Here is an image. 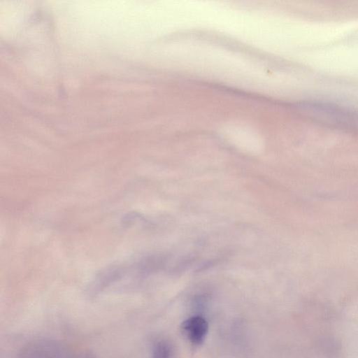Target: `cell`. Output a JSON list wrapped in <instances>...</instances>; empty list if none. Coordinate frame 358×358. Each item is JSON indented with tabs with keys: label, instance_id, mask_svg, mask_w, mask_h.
I'll list each match as a JSON object with an SVG mask.
<instances>
[{
	"label": "cell",
	"instance_id": "cell-1",
	"mask_svg": "<svg viewBox=\"0 0 358 358\" xmlns=\"http://www.w3.org/2000/svg\"><path fill=\"white\" fill-rule=\"evenodd\" d=\"M19 358H89L73 355L64 346L50 341H38L27 345Z\"/></svg>",
	"mask_w": 358,
	"mask_h": 358
},
{
	"label": "cell",
	"instance_id": "cell-2",
	"mask_svg": "<svg viewBox=\"0 0 358 358\" xmlns=\"http://www.w3.org/2000/svg\"><path fill=\"white\" fill-rule=\"evenodd\" d=\"M208 323L200 315L192 316L180 324L182 334L194 345H201L208 333Z\"/></svg>",
	"mask_w": 358,
	"mask_h": 358
},
{
	"label": "cell",
	"instance_id": "cell-3",
	"mask_svg": "<svg viewBox=\"0 0 358 358\" xmlns=\"http://www.w3.org/2000/svg\"><path fill=\"white\" fill-rule=\"evenodd\" d=\"M171 350L165 341H158L153 347L152 358H170Z\"/></svg>",
	"mask_w": 358,
	"mask_h": 358
}]
</instances>
